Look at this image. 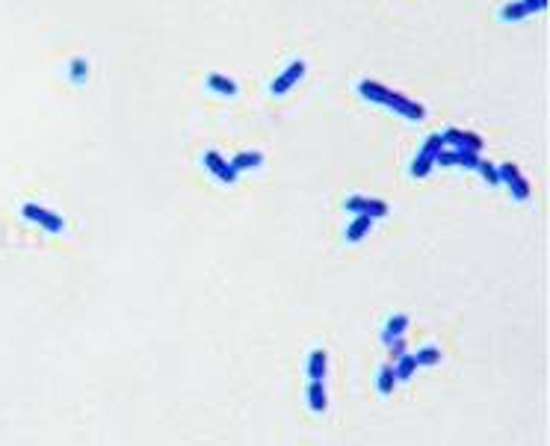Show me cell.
<instances>
[{"mask_svg": "<svg viewBox=\"0 0 550 446\" xmlns=\"http://www.w3.org/2000/svg\"><path fill=\"white\" fill-rule=\"evenodd\" d=\"M355 89H358V95L364 98V101L379 104V107H388V110H394V113H400L403 119H412V122H423V119H426V107H423V104H417V101H412V98L400 95V92L388 89L385 83H379V80L364 77V80H358Z\"/></svg>", "mask_w": 550, "mask_h": 446, "instance_id": "6da1fadb", "label": "cell"}, {"mask_svg": "<svg viewBox=\"0 0 550 446\" xmlns=\"http://www.w3.org/2000/svg\"><path fill=\"white\" fill-rule=\"evenodd\" d=\"M21 216H24L27 222H33V225L45 228L48 233H63V231H65V219H63L60 213H54V210L42 207V204L27 201L24 207H21Z\"/></svg>", "mask_w": 550, "mask_h": 446, "instance_id": "7a4b0ae2", "label": "cell"}, {"mask_svg": "<svg viewBox=\"0 0 550 446\" xmlns=\"http://www.w3.org/2000/svg\"><path fill=\"white\" fill-rule=\"evenodd\" d=\"M444 148V139L438 136V133H432L426 142H423V148L417 151V157H414V163H412V178H426V174L435 169V157H438V151Z\"/></svg>", "mask_w": 550, "mask_h": 446, "instance_id": "3957f363", "label": "cell"}, {"mask_svg": "<svg viewBox=\"0 0 550 446\" xmlns=\"http://www.w3.org/2000/svg\"><path fill=\"white\" fill-rule=\"evenodd\" d=\"M497 174H500V183H506L509 186V192H512V198L515 201H526L530 198V181L524 178V172L515 166V163H503V166H497Z\"/></svg>", "mask_w": 550, "mask_h": 446, "instance_id": "277c9868", "label": "cell"}, {"mask_svg": "<svg viewBox=\"0 0 550 446\" xmlns=\"http://www.w3.org/2000/svg\"><path fill=\"white\" fill-rule=\"evenodd\" d=\"M305 72H308L305 60H293V63H290V65L284 68L282 74H278V77L273 80V86H269V92H273V95H278V98H282V95H287V92L293 89L302 77H305Z\"/></svg>", "mask_w": 550, "mask_h": 446, "instance_id": "5b68a950", "label": "cell"}, {"mask_svg": "<svg viewBox=\"0 0 550 446\" xmlns=\"http://www.w3.org/2000/svg\"><path fill=\"white\" fill-rule=\"evenodd\" d=\"M343 207L349 213H364L370 219H382L388 216V201H382V198H367V195H349Z\"/></svg>", "mask_w": 550, "mask_h": 446, "instance_id": "8992f818", "label": "cell"}, {"mask_svg": "<svg viewBox=\"0 0 550 446\" xmlns=\"http://www.w3.org/2000/svg\"><path fill=\"white\" fill-rule=\"evenodd\" d=\"M479 157L476 151H467V148H441L438 157H435V166H462V169H476L479 166Z\"/></svg>", "mask_w": 550, "mask_h": 446, "instance_id": "52a82bcc", "label": "cell"}, {"mask_svg": "<svg viewBox=\"0 0 550 446\" xmlns=\"http://www.w3.org/2000/svg\"><path fill=\"white\" fill-rule=\"evenodd\" d=\"M547 9V0H518V3H509L500 9V18L503 21H521V18H530L538 15Z\"/></svg>", "mask_w": 550, "mask_h": 446, "instance_id": "ba28073f", "label": "cell"}, {"mask_svg": "<svg viewBox=\"0 0 550 446\" xmlns=\"http://www.w3.org/2000/svg\"><path fill=\"white\" fill-rule=\"evenodd\" d=\"M441 139H444V145L467 148V151H476V154L485 148L483 136H476V133H471V131H459V127H447V131L441 133Z\"/></svg>", "mask_w": 550, "mask_h": 446, "instance_id": "9c48e42d", "label": "cell"}, {"mask_svg": "<svg viewBox=\"0 0 550 446\" xmlns=\"http://www.w3.org/2000/svg\"><path fill=\"white\" fill-rule=\"evenodd\" d=\"M204 166L213 172V178H219L222 183H234V181H237V172L231 169V163L222 157L219 151H213V148L204 151Z\"/></svg>", "mask_w": 550, "mask_h": 446, "instance_id": "30bf717a", "label": "cell"}, {"mask_svg": "<svg viewBox=\"0 0 550 446\" xmlns=\"http://www.w3.org/2000/svg\"><path fill=\"white\" fill-rule=\"evenodd\" d=\"M408 325H412V320H408V313H394L388 322H385V328H382V343L385 346H391L396 337H403L405 331H408Z\"/></svg>", "mask_w": 550, "mask_h": 446, "instance_id": "8fae6325", "label": "cell"}, {"mask_svg": "<svg viewBox=\"0 0 550 446\" xmlns=\"http://www.w3.org/2000/svg\"><path fill=\"white\" fill-rule=\"evenodd\" d=\"M329 372V352L325 349H314L308 355V379L311 381H323Z\"/></svg>", "mask_w": 550, "mask_h": 446, "instance_id": "7c38bea8", "label": "cell"}, {"mask_svg": "<svg viewBox=\"0 0 550 446\" xmlns=\"http://www.w3.org/2000/svg\"><path fill=\"white\" fill-rule=\"evenodd\" d=\"M308 408L314 414H325V408H329V393H325L323 381H308Z\"/></svg>", "mask_w": 550, "mask_h": 446, "instance_id": "4fadbf2b", "label": "cell"}, {"mask_svg": "<svg viewBox=\"0 0 550 446\" xmlns=\"http://www.w3.org/2000/svg\"><path fill=\"white\" fill-rule=\"evenodd\" d=\"M207 86L213 89V92H219V95H225V98H234L240 92V86L234 83L228 74H219V72H210L207 74Z\"/></svg>", "mask_w": 550, "mask_h": 446, "instance_id": "5bb4252c", "label": "cell"}, {"mask_svg": "<svg viewBox=\"0 0 550 446\" xmlns=\"http://www.w3.org/2000/svg\"><path fill=\"white\" fill-rule=\"evenodd\" d=\"M373 222H376V219H370V216H364V213H355L353 225L346 228V242H361V240H364L367 233H370Z\"/></svg>", "mask_w": 550, "mask_h": 446, "instance_id": "9a60e30c", "label": "cell"}, {"mask_svg": "<svg viewBox=\"0 0 550 446\" xmlns=\"http://www.w3.org/2000/svg\"><path fill=\"white\" fill-rule=\"evenodd\" d=\"M228 163H231V169L240 174L243 169H257V166H264V154H261V151H240V154L234 157V160H228Z\"/></svg>", "mask_w": 550, "mask_h": 446, "instance_id": "2e32d148", "label": "cell"}, {"mask_svg": "<svg viewBox=\"0 0 550 446\" xmlns=\"http://www.w3.org/2000/svg\"><path fill=\"white\" fill-rule=\"evenodd\" d=\"M376 387L382 396H391L394 387H396V372H394V363H382L379 375H376Z\"/></svg>", "mask_w": 550, "mask_h": 446, "instance_id": "e0dca14e", "label": "cell"}, {"mask_svg": "<svg viewBox=\"0 0 550 446\" xmlns=\"http://www.w3.org/2000/svg\"><path fill=\"white\" fill-rule=\"evenodd\" d=\"M414 370H417V361H414V355H405L403 358H396L394 361V372H396V381H408L414 375Z\"/></svg>", "mask_w": 550, "mask_h": 446, "instance_id": "ac0fdd59", "label": "cell"}, {"mask_svg": "<svg viewBox=\"0 0 550 446\" xmlns=\"http://www.w3.org/2000/svg\"><path fill=\"white\" fill-rule=\"evenodd\" d=\"M414 361H417V367H438V363H441V349L438 346L417 349L414 352Z\"/></svg>", "mask_w": 550, "mask_h": 446, "instance_id": "d6986e66", "label": "cell"}, {"mask_svg": "<svg viewBox=\"0 0 550 446\" xmlns=\"http://www.w3.org/2000/svg\"><path fill=\"white\" fill-rule=\"evenodd\" d=\"M68 77H72V83H83V80L89 77V63L83 60V56H74V60L68 63Z\"/></svg>", "mask_w": 550, "mask_h": 446, "instance_id": "ffe728a7", "label": "cell"}, {"mask_svg": "<svg viewBox=\"0 0 550 446\" xmlns=\"http://www.w3.org/2000/svg\"><path fill=\"white\" fill-rule=\"evenodd\" d=\"M479 174H483V178H485V183L488 186H500V174H497V166H494V163H488V160H479Z\"/></svg>", "mask_w": 550, "mask_h": 446, "instance_id": "44dd1931", "label": "cell"}, {"mask_svg": "<svg viewBox=\"0 0 550 446\" xmlns=\"http://www.w3.org/2000/svg\"><path fill=\"white\" fill-rule=\"evenodd\" d=\"M405 346H408V343H405V337H396L394 343L388 346V349H391V363H394L396 358H403V355H405Z\"/></svg>", "mask_w": 550, "mask_h": 446, "instance_id": "7402d4cb", "label": "cell"}]
</instances>
